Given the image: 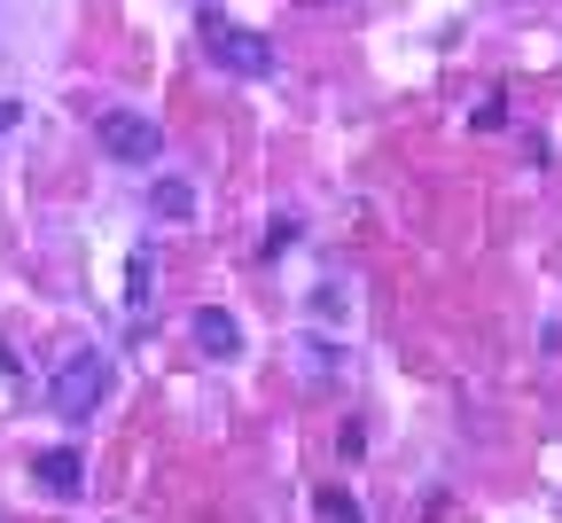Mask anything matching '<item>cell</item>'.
Wrapping results in <instances>:
<instances>
[{
  "mask_svg": "<svg viewBox=\"0 0 562 523\" xmlns=\"http://www.w3.org/2000/svg\"><path fill=\"white\" fill-rule=\"evenodd\" d=\"M102 391H110V359H102V352H79V359H70L63 376H55V391H47V399H55V414H63V422H79V414H94V399H102Z\"/></svg>",
  "mask_w": 562,
  "mask_h": 523,
  "instance_id": "6da1fadb",
  "label": "cell"
},
{
  "mask_svg": "<svg viewBox=\"0 0 562 523\" xmlns=\"http://www.w3.org/2000/svg\"><path fill=\"white\" fill-rule=\"evenodd\" d=\"M203 47H211L220 70H235V79H266L273 70V47L258 32H235V24H203Z\"/></svg>",
  "mask_w": 562,
  "mask_h": 523,
  "instance_id": "7a4b0ae2",
  "label": "cell"
},
{
  "mask_svg": "<svg viewBox=\"0 0 562 523\" xmlns=\"http://www.w3.org/2000/svg\"><path fill=\"white\" fill-rule=\"evenodd\" d=\"M94 133H102V148L117 165H149L157 157V118H140V110H110V118H94Z\"/></svg>",
  "mask_w": 562,
  "mask_h": 523,
  "instance_id": "3957f363",
  "label": "cell"
},
{
  "mask_svg": "<svg viewBox=\"0 0 562 523\" xmlns=\"http://www.w3.org/2000/svg\"><path fill=\"white\" fill-rule=\"evenodd\" d=\"M32 477H40L47 492H63V500L87 485V469H79V454H70V445H47V454H32Z\"/></svg>",
  "mask_w": 562,
  "mask_h": 523,
  "instance_id": "277c9868",
  "label": "cell"
},
{
  "mask_svg": "<svg viewBox=\"0 0 562 523\" xmlns=\"http://www.w3.org/2000/svg\"><path fill=\"white\" fill-rule=\"evenodd\" d=\"M195 344H203V352H220V359H227V352H243V329H235V313L203 305V313H195Z\"/></svg>",
  "mask_w": 562,
  "mask_h": 523,
  "instance_id": "5b68a950",
  "label": "cell"
},
{
  "mask_svg": "<svg viewBox=\"0 0 562 523\" xmlns=\"http://www.w3.org/2000/svg\"><path fill=\"white\" fill-rule=\"evenodd\" d=\"M157 219H195V188L188 180H157Z\"/></svg>",
  "mask_w": 562,
  "mask_h": 523,
  "instance_id": "8992f818",
  "label": "cell"
},
{
  "mask_svg": "<svg viewBox=\"0 0 562 523\" xmlns=\"http://www.w3.org/2000/svg\"><path fill=\"white\" fill-rule=\"evenodd\" d=\"M125 297L140 305V297H149V251H133V274H125Z\"/></svg>",
  "mask_w": 562,
  "mask_h": 523,
  "instance_id": "52a82bcc",
  "label": "cell"
},
{
  "mask_svg": "<svg viewBox=\"0 0 562 523\" xmlns=\"http://www.w3.org/2000/svg\"><path fill=\"white\" fill-rule=\"evenodd\" d=\"M321 515H336V523H368V515H360V508H351L344 492H321Z\"/></svg>",
  "mask_w": 562,
  "mask_h": 523,
  "instance_id": "ba28073f",
  "label": "cell"
},
{
  "mask_svg": "<svg viewBox=\"0 0 562 523\" xmlns=\"http://www.w3.org/2000/svg\"><path fill=\"white\" fill-rule=\"evenodd\" d=\"M290 243H297V219H273V227H266V251L281 258V251H290Z\"/></svg>",
  "mask_w": 562,
  "mask_h": 523,
  "instance_id": "9c48e42d",
  "label": "cell"
}]
</instances>
